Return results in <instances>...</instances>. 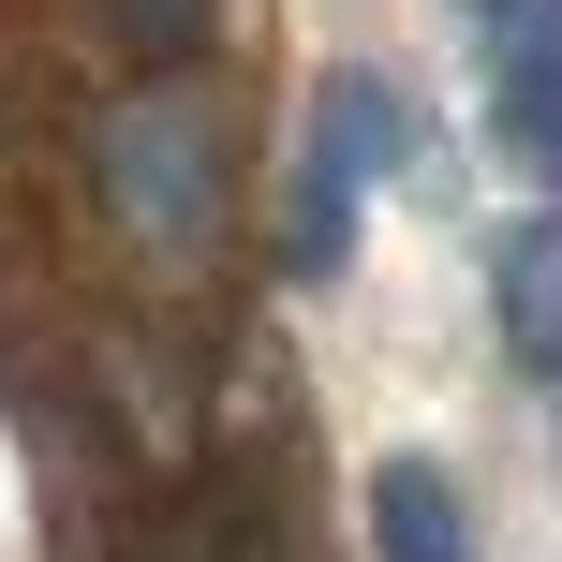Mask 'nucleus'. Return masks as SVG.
<instances>
[{"mask_svg":"<svg viewBox=\"0 0 562 562\" xmlns=\"http://www.w3.org/2000/svg\"><path fill=\"white\" fill-rule=\"evenodd\" d=\"M370 548L385 562H474V518H459V488L429 459H385L370 474Z\"/></svg>","mask_w":562,"mask_h":562,"instance_id":"3","label":"nucleus"},{"mask_svg":"<svg viewBox=\"0 0 562 562\" xmlns=\"http://www.w3.org/2000/svg\"><path fill=\"white\" fill-rule=\"evenodd\" d=\"M474 30H488V59H518V45H562V0H474Z\"/></svg>","mask_w":562,"mask_h":562,"instance_id":"7","label":"nucleus"},{"mask_svg":"<svg viewBox=\"0 0 562 562\" xmlns=\"http://www.w3.org/2000/svg\"><path fill=\"white\" fill-rule=\"evenodd\" d=\"M119 207L148 237H178V252L207 237V119L193 104H134L119 119Z\"/></svg>","mask_w":562,"mask_h":562,"instance_id":"2","label":"nucleus"},{"mask_svg":"<svg viewBox=\"0 0 562 562\" xmlns=\"http://www.w3.org/2000/svg\"><path fill=\"white\" fill-rule=\"evenodd\" d=\"M504 148L562 193V45H518L504 59Z\"/></svg>","mask_w":562,"mask_h":562,"instance_id":"5","label":"nucleus"},{"mask_svg":"<svg viewBox=\"0 0 562 562\" xmlns=\"http://www.w3.org/2000/svg\"><path fill=\"white\" fill-rule=\"evenodd\" d=\"M415 148V119H400L385 75H326V104H311V164H296V267L326 281L340 252H356V193Z\"/></svg>","mask_w":562,"mask_h":562,"instance_id":"1","label":"nucleus"},{"mask_svg":"<svg viewBox=\"0 0 562 562\" xmlns=\"http://www.w3.org/2000/svg\"><path fill=\"white\" fill-rule=\"evenodd\" d=\"M504 340L533 385H562V237H518L504 252Z\"/></svg>","mask_w":562,"mask_h":562,"instance_id":"4","label":"nucleus"},{"mask_svg":"<svg viewBox=\"0 0 562 562\" xmlns=\"http://www.w3.org/2000/svg\"><path fill=\"white\" fill-rule=\"evenodd\" d=\"M104 30H119V45H148V59H178V45L207 30V0H104Z\"/></svg>","mask_w":562,"mask_h":562,"instance_id":"6","label":"nucleus"}]
</instances>
